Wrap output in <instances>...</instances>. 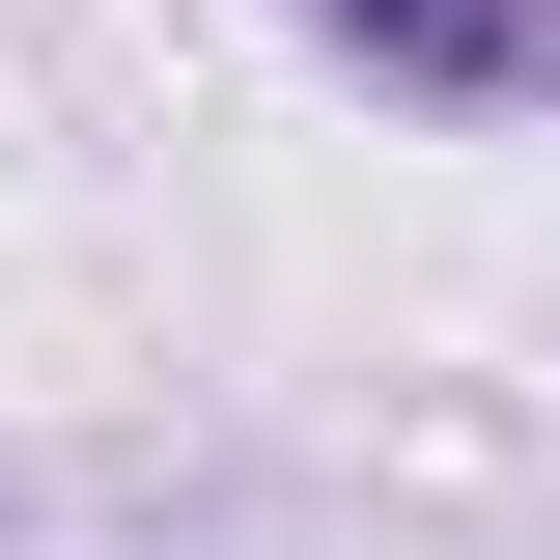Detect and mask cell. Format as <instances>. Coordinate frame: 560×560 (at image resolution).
Wrapping results in <instances>:
<instances>
[{
  "label": "cell",
  "instance_id": "cell-1",
  "mask_svg": "<svg viewBox=\"0 0 560 560\" xmlns=\"http://www.w3.org/2000/svg\"><path fill=\"white\" fill-rule=\"evenodd\" d=\"M337 57H393V84H448V113H533L560 84V0H308Z\"/></svg>",
  "mask_w": 560,
  "mask_h": 560
}]
</instances>
